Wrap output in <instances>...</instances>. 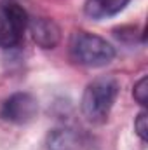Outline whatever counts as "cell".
I'll use <instances>...</instances> for the list:
<instances>
[{"label":"cell","instance_id":"4","mask_svg":"<svg viewBox=\"0 0 148 150\" xmlns=\"http://www.w3.org/2000/svg\"><path fill=\"white\" fill-rule=\"evenodd\" d=\"M38 115V101L37 98L30 93H14L11 94L2 108H0V117L5 122L16 124V126H25L35 120Z\"/></svg>","mask_w":148,"mask_h":150},{"label":"cell","instance_id":"9","mask_svg":"<svg viewBox=\"0 0 148 150\" xmlns=\"http://www.w3.org/2000/svg\"><path fill=\"white\" fill-rule=\"evenodd\" d=\"M134 131L141 138V142H147L148 140V113H147V110H141L136 115V119H134Z\"/></svg>","mask_w":148,"mask_h":150},{"label":"cell","instance_id":"7","mask_svg":"<svg viewBox=\"0 0 148 150\" xmlns=\"http://www.w3.org/2000/svg\"><path fill=\"white\" fill-rule=\"evenodd\" d=\"M131 0H85V14L92 19H105L118 14Z\"/></svg>","mask_w":148,"mask_h":150},{"label":"cell","instance_id":"6","mask_svg":"<svg viewBox=\"0 0 148 150\" xmlns=\"http://www.w3.org/2000/svg\"><path fill=\"white\" fill-rule=\"evenodd\" d=\"M45 145L49 150H80L82 149V138L73 129L56 127L47 134Z\"/></svg>","mask_w":148,"mask_h":150},{"label":"cell","instance_id":"3","mask_svg":"<svg viewBox=\"0 0 148 150\" xmlns=\"http://www.w3.org/2000/svg\"><path fill=\"white\" fill-rule=\"evenodd\" d=\"M26 11L14 0H0V47H16L28 26Z\"/></svg>","mask_w":148,"mask_h":150},{"label":"cell","instance_id":"5","mask_svg":"<svg viewBox=\"0 0 148 150\" xmlns=\"http://www.w3.org/2000/svg\"><path fill=\"white\" fill-rule=\"evenodd\" d=\"M30 35L33 42L42 49H54L61 40V30L56 21L49 18H32L28 19Z\"/></svg>","mask_w":148,"mask_h":150},{"label":"cell","instance_id":"8","mask_svg":"<svg viewBox=\"0 0 148 150\" xmlns=\"http://www.w3.org/2000/svg\"><path fill=\"white\" fill-rule=\"evenodd\" d=\"M132 96H134V100H136L141 107H147V103H148V77L147 75H143V77L134 84Z\"/></svg>","mask_w":148,"mask_h":150},{"label":"cell","instance_id":"2","mask_svg":"<svg viewBox=\"0 0 148 150\" xmlns=\"http://www.w3.org/2000/svg\"><path fill=\"white\" fill-rule=\"evenodd\" d=\"M70 56L77 65L101 68L115 59V47L99 35L77 32L70 40Z\"/></svg>","mask_w":148,"mask_h":150},{"label":"cell","instance_id":"1","mask_svg":"<svg viewBox=\"0 0 148 150\" xmlns=\"http://www.w3.org/2000/svg\"><path fill=\"white\" fill-rule=\"evenodd\" d=\"M118 91L120 84L113 75H101L91 80L80 100V110L85 120L91 124H103L115 105Z\"/></svg>","mask_w":148,"mask_h":150}]
</instances>
